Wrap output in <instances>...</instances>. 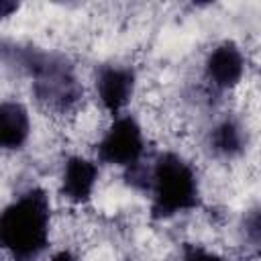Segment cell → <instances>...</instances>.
Listing matches in <instances>:
<instances>
[{"mask_svg": "<svg viewBox=\"0 0 261 261\" xmlns=\"http://www.w3.org/2000/svg\"><path fill=\"white\" fill-rule=\"evenodd\" d=\"M57 208L41 184L14 192L0 212V245L6 261H43L55 249Z\"/></svg>", "mask_w": 261, "mask_h": 261, "instance_id": "cell-1", "label": "cell"}, {"mask_svg": "<svg viewBox=\"0 0 261 261\" xmlns=\"http://www.w3.org/2000/svg\"><path fill=\"white\" fill-rule=\"evenodd\" d=\"M204 175L192 155L179 147L153 149L147 177V212L153 222L190 218L204 208Z\"/></svg>", "mask_w": 261, "mask_h": 261, "instance_id": "cell-2", "label": "cell"}, {"mask_svg": "<svg viewBox=\"0 0 261 261\" xmlns=\"http://www.w3.org/2000/svg\"><path fill=\"white\" fill-rule=\"evenodd\" d=\"M90 153L98 159L104 169L124 173L135 165L143 163L151 151V135L135 110L114 116L106 122Z\"/></svg>", "mask_w": 261, "mask_h": 261, "instance_id": "cell-3", "label": "cell"}, {"mask_svg": "<svg viewBox=\"0 0 261 261\" xmlns=\"http://www.w3.org/2000/svg\"><path fill=\"white\" fill-rule=\"evenodd\" d=\"M88 88L96 108L114 118L133 110L135 100L141 96V75L130 61L108 59L92 67Z\"/></svg>", "mask_w": 261, "mask_h": 261, "instance_id": "cell-4", "label": "cell"}, {"mask_svg": "<svg viewBox=\"0 0 261 261\" xmlns=\"http://www.w3.org/2000/svg\"><path fill=\"white\" fill-rule=\"evenodd\" d=\"M198 149L212 163L230 165L245 161L253 149V130L249 118L239 110H224L210 116L198 133Z\"/></svg>", "mask_w": 261, "mask_h": 261, "instance_id": "cell-5", "label": "cell"}, {"mask_svg": "<svg viewBox=\"0 0 261 261\" xmlns=\"http://www.w3.org/2000/svg\"><path fill=\"white\" fill-rule=\"evenodd\" d=\"M102 171L104 167L90 151L63 153L55 171V198L67 210H88L98 196Z\"/></svg>", "mask_w": 261, "mask_h": 261, "instance_id": "cell-6", "label": "cell"}, {"mask_svg": "<svg viewBox=\"0 0 261 261\" xmlns=\"http://www.w3.org/2000/svg\"><path fill=\"white\" fill-rule=\"evenodd\" d=\"M35 133V116L27 100L18 96H6L0 106V147L4 157L22 155Z\"/></svg>", "mask_w": 261, "mask_h": 261, "instance_id": "cell-7", "label": "cell"}, {"mask_svg": "<svg viewBox=\"0 0 261 261\" xmlns=\"http://www.w3.org/2000/svg\"><path fill=\"white\" fill-rule=\"evenodd\" d=\"M173 261H239V259L232 257L226 249H220L218 245L186 239L177 243Z\"/></svg>", "mask_w": 261, "mask_h": 261, "instance_id": "cell-8", "label": "cell"}, {"mask_svg": "<svg viewBox=\"0 0 261 261\" xmlns=\"http://www.w3.org/2000/svg\"><path fill=\"white\" fill-rule=\"evenodd\" d=\"M43 261H82V253L73 245H57Z\"/></svg>", "mask_w": 261, "mask_h": 261, "instance_id": "cell-9", "label": "cell"}, {"mask_svg": "<svg viewBox=\"0 0 261 261\" xmlns=\"http://www.w3.org/2000/svg\"><path fill=\"white\" fill-rule=\"evenodd\" d=\"M20 4L10 2V0H0V20H8L12 14H16Z\"/></svg>", "mask_w": 261, "mask_h": 261, "instance_id": "cell-10", "label": "cell"}, {"mask_svg": "<svg viewBox=\"0 0 261 261\" xmlns=\"http://www.w3.org/2000/svg\"><path fill=\"white\" fill-rule=\"evenodd\" d=\"M257 80H259V84H261V61H259V69H257Z\"/></svg>", "mask_w": 261, "mask_h": 261, "instance_id": "cell-11", "label": "cell"}]
</instances>
